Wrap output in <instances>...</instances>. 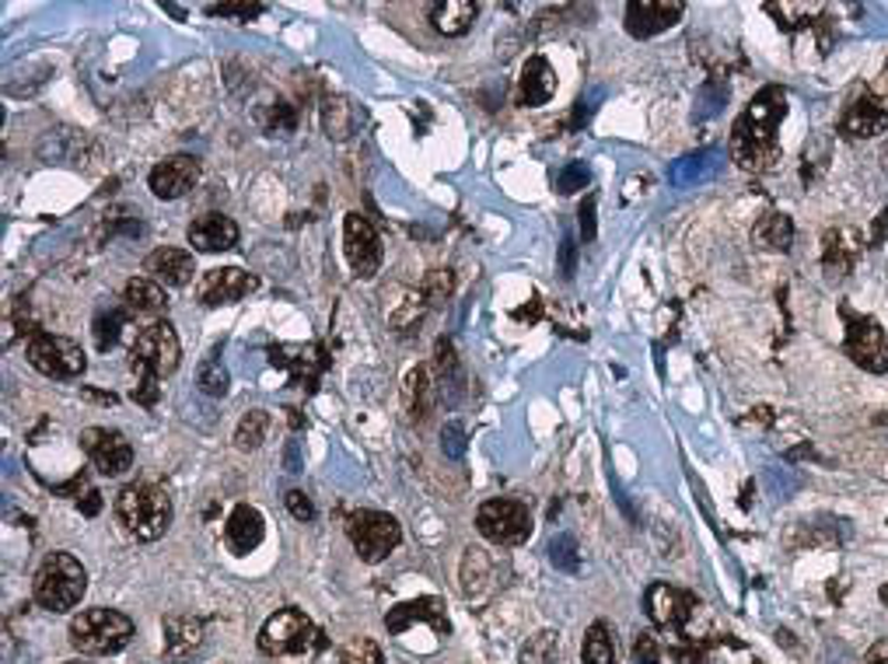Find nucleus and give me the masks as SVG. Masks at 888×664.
Wrapping results in <instances>:
<instances>
[{
  "label": "nucleus",
  "mask_w": 888,
  "mask_h": 664,
  "mask_svg": "<svg viewBox=\"0 0 888 664\" xmlns=\"http://www.w3.org/2000/svg\"><path fill=\"white\" fill-rule=\"evenodd\" d=\"M788 116V92L767 85L731 127V158L746 172H770L780 161V122Z\"/></svg>",
  "instance_id": "nucleus-1"
},
{
  "label": "nucleus",
  "mask_w": 888,
  "mask_h": 664,
  "mask_svg": "<svg viewBox=\"0 0 888 664\" xmlns=\"http://www.w3.org/2000/svg\"><path fill=\"white\" fill-rule=\"evenodd\" d=\"M259 651L274 664H312L322 651V633L301 609H277L259 630Z\"/></svg>",
  "instance_id": "nucleus-2"
},
{
  "label": "nucleus",
  "mask_w": 888,
  "mask_h": 664,
  "mask_svg": "<svg viewBox=\"0 0 888 664\" xmlns=\"http://www.w3.org/2000/svg\"><path fill=\"white\" fill-rule=\"evenodd\" d=\"M116 517L140 543H154L172 525V496L154 483H133L116 496Z\"/></svg>",
  "instance_id": "nucleus-3"
},
{
  "label": "nucleus",
  "mask_w": 888,
  "mask_h": 664,
  "mask_svg": "<svg viewBox=\"0 0 888 664\" xmlns=\"http://www.w3.org/2000/svg\"><path fill=\"white\" fill-rule=\"evenodd\" d=\"M35 601L50 612H71L88 591V574L71 553H50L35 574Z\"/></svg>",
  "instance_id": "nucleus-4"
},
{
  "label": "nucleus",
  "mask_w": 888,
  "mask_h": 664,
  "mask_svg": "<svg viewBox=\"0 0 888 664\" xmlns=\"http://www.w3.org/2000/svg\"><path fill=\"white\" fill-rule=\"evenodd\" d=\"M133 636V622L130 615H122L116 609H81L71 619V643L81 654L92 657H106L119 654Z\"/></svg>",
  "instance_id": "nucleus-5"
},
{
  "label": "nucleus",
  "mask_w": 888,
  "mask_h": 664,
  "mask_svg": "<svg viewBox=\"0 0 888 664\" xmlns=\"http://www.w3.org/2000/svg\"><path fill=\"white\" fill-rule=\"evenodd\" d=\"M179 357H182V346L169 322L143 325L130 346V367L140 375V382H161L164 375H172L179 367Z\"/></svg>",
  "instance_id": "nucleus-6"
},
{
  "label": "nucleus",
  "mask_w": 888,
  "mask_h": 664,
  "mask_svg": "<svg viewBox=\"0 0 888 664\" xmlns=\"http://www.w3.org/2000/svg\"><path fill=\"white\" fill-rule=\"evenodd\" d=\"M346 535L364 564H378L403 543V528L385 511H354L346 517Z\"/></svg>",
  "instance_id": "nucleus-7"
},
{
  "label": "nucleus",
  "mask_w": 888,
  "mask_h": 664,
  "mask_svg": "<svg viewBox=\"0 0 888 664\" xmlns=\"http://www.w3.org/2000/svg\"><path fill=\"white\" fill-rule=\"evenodd\" d=\"M846 319V340L843 350L857 367L871 371V375H885L888 371V332L878 325L871 315H857V311L843 308Z\"/></svg>",
  "instance_id": "nucleus-8"
},
{
  "label": "nucleus",
  "mask_w": 888,
  "mask_h": 664,
  "mask_svg": "<svg viewBox=\"0 0 888 664\" xmlns=\"http://www.w3.org/2000/svg\"><path fill=\"white\" fill-rule=\"evenodd\" d=\"M477 528L493 546H522L532 535V514L522 501L498 496V501H486L477 511Z\"/></svg>",
  "instance_id": "nucleus-9"
},
{
  "label": "nucleus",
  "mask_w": 888,
  "mask_h": 664,
  "mask_svg": "<svg viewBox=\"0 0 888 664\" xmlns=\"http://www.w3.org/2000/svg\"><path fill=\"white\" fill-rule=\"evenodd\" d=\"M29 364L35 371H43L46 378H81L85 375V350L67 336H53V332H35L29 340Z\"/></svg>",
  "instance_id": "nucleus-10"
},
{
  "label": "nucleus",
  "mask_w": 888,
  "mask_h": 664,
  "mask_svg": "<svg viewBox=\"0 0 888 664\" xmlns=\"http://www.w3.org/2000/svg\"><path fill=\"white\" fill-rule=\"evenodd\" d=\"M343 248H346V259L354 266V274L361 280H371L382 269V259H385V248H382V238L375 232V224L361 214H346L343 221Z\"/></svg>",
  "instance_id": "nucleus-11"
},
{
  "label": "nucleus",
  "mask_w": 888,
  "mask_h": 664,
  "mask_svg": "<svg viewBox=\"0 0 888 664\" xmlns=\"http://www.w3.org/2000/svg\"><path fill=\"white\" fill-rule=\"evenodd\" d=\"M81 448H85V454L101 475H122L133 465V448L119 430H109V427L81 430Z\"/></svg>",
  "instance_id": "nucleus-12"
},
{
  "label": "nucleus",
  "mask_w": 888,
  "mask_h": 664,
  "mask_svg": "<svg viewBox=\"0 0 888 664\" xmlns=\"http://www.w3.org/2000/svg\"><path fill=\"white\" fill-rule=\"evenodd\" d=\"M256 287H259V280L253 274H245V269H238V266H224V269L203 274V280L196 287V298L206 308H217V304H235L242 298H249Z\"/></svg>",
  "instance_id": "nucleus-13"
},
{
  "label": "nucleus",
  "mask_w": 888,
  "mask_h": 664,
  "mask_svg": "<svg viewBox=\"0 0 888 664\" xmlns=\"http://www.w3.org/2000/svg\"><path fill=\"white\" fill-rule=\"evenodd\" d=\"M683 0H633V4H627V32L633 39L661 35L683 18Z\"/></svg>",
  "instance_id": "nucleus-14"
},
{
  "label": "nucleus",
  "mask_w": 888,
  "mask_h": 664,
  "mask_svg": "<svg viewBox=\"0 0 888 664\" xmlns=\"http://www.w3.org/2000/svg\"><path fill=\"white\" fill-rule=\"evenodd\" d=\"M888 130V109L871 95V92H857L839 116V133L850 140H867Z\"/></svg>",
  "instance_id": "nucleus-15"
},
{
  "label": "nucleus",
  "mask_w": 888,
  "mask_h": 664,
  "mask_svg": "<svg viewBox=\"0 0 888 664\" xmlns=\"http://www.w3.org/2000/svg\"><path fill=\"white\" fill-rule=\"evenodd\" d=\"M693 609H696V598L686 595V591H678L672 585H651L648 588V615H651L654 626H661V630H675L678 633L689 622Z\"/></svg>",
  "instance_id": "nucleus-16"
},
{
  "label": "nucleus",
  "mask_w": 888,
  "mask_h": 664,
  "mask_svg": "<svg viewBox=\"0 0 888 664\" xmlns=\"http://www.w3.org/2000/svg\"><path fill=\"white\" fill-rule=\"evenodd\" d=\"M196 182H200V161L190 154H175V158H164L161 164H154L151 193L158 200H179V196L190 193Z\"/></svg>",
  "instance_id": "nucleus-17"
},
{
  "label": "nucleus",
  "mask_w": 888,
  "mask_h": 664,
  "mask_svg": "<svg viewBox=\"0 0 888 664\" xmlns=\"http://www.w3.org/2000/svg\"><path fill=\"white\" fill-rule=\"evenodd\" d=\"M413 622H430V630L438 633V636H448V615H445V601L441 598H417V601H403V606L396 609H388L385 615V626L388 633H406Z\"/></svg>",
  "instance_id": "nucleus-18"
},
{
  "label": "nucleus",
  "mask_w": 888,
  "mask_h": 664,
  "mask_svg": "<svg viewBox=\"0 0 888 664\" xmlns=\"http://www.w3.org/2000/svg\"><path fill=\"white\" fill-rule=\"evenodd\" d=\"M143 274H151L158 283L164 287H185L196 274V259L193 253H185V248H154V253L143 259Z\"/></svg>",
  "instance_id": "nucleus-19"
},
{
  "label": "nucleus",
  "mask_w": 888,
  "mask_h": 664,
  "mask_svg": "<svg viewBox=\"0 0 888 664\" xmlns=\"http://www.w3.org/2000/svg\"><path fill=\"white\" fill-rule=\"evenodd\" d=\"M190 245L196 253H228L238 245V224L224 214H203L190 224Z\"/></svg>",
  "instance_id": "nucleus-20"
},
{
  "label": "nucleus",
  "mask_w": 888,
  "mask_h": 664,
  "mask_svg": "<svg viewBox=\"0 0 888 664\" xmlns=\"http://www.w3.org/2000/svg\"><path fill=\"white\" fill-rule=\"evenodd\" d=\"M263 535H266V522L249 504H238L228 517V525H224V543H228L235 556H249L263 543Z\"/></svg>",
  "instance_id": "nucleus-21"
},
{
  "label": "nucleus",
  "mask_w": 888,
  "mask_h": 664,
  "mask_svg": "<svg viewBox=\"0 0 888 664\" xmlns=\"http://www.w3.org/2000/svg\"><path fill=\"white\" fill-rule=\"evenodd\" d=\"M203 647V622L193 615H169L164 619V657L182 664Z\"/></svg>",
  "instance_id": "nucleus-22"
},
{
  "label": "nucleus",
  "mask_w": 888,
  "mask_h": 664,
  "mask_svg": "<svg viewBox=\"0 0 888 664\" xmlns=\"http://www.w3.org/2000/svg\"><path fill=\"white\" fill-rule=\"evenodd\" d=\"M860 248H864V238L854 227H836V232H830L822 242V263L833 277H846L854 269Z\"/></svg>",
  "instance_id": "nucleus-23"
},
{
  "label": "nucleus",
  "mask_w": 888,
  "mask_h": 664,
  "mask_svg": "<svg viewBox=\"0 0 888 664\" xmlns=\"http://www.w3.org/2000/svg\"><path fill=\"white\" fill-rule=\"evenodd\" d=\"M122 308L140 319H161L169 311V298H164V287L158 280L133 277L127 290H122Z\"/></svg>",
  "instance_id": "nucleus-24"
},
{
  "label": "nucleus",
  "mask_w": 888,
  "mask_h": 664,
  "mask_svg": "<svg viewBox=\"0 0 888 664\" xmlns=\"http://www.w3.org/2000/svg\"><path fill=\"white\" fill-rule=\"evenodd\" d=\"M556 95V74L546 56H532L518 81V106H546Z\"/></svg>",
  "instance_id": "nucleus-25"
},
{
  "label": "nucleus",
  "mask_w": 888,
  "mask_h": 664,
  "mask_svg": "<svg viewBox=\"0 0 888 664\" xmlns=\"http://www.w3.org/2000/svg\"><path fill=\"white\" fill-rule=\"evenodd\" d=\"M477 14L480 8L472 0H441V4H430V25L441 35H466Z\"/></svg>",
  "instance_id": "nucleus-26"
},
{
  "label": "nucleus",
  "mask_w": 888,
  "mask_h": 664,
  "mask_svg": "<svg viewBox=\"0 0 888 664\" xmlns=\"http://www.w3.org/2000/svg\"><path fill=\"white\" fill-rule=\"evenodd\" d=\"M752 242L759 248H770V253H788L794 242V221L788 214H762L752 227Z\"/></svg>",
  "instance_id": "nucleus-27"
},
{
  "label": "nucleus",
  "mask_w": 888,
  "mask_h": 664,
  "mask_svg": "<svg viewBox=\"0 0 888 664\" xmlns=\"http://www.w3.org/2000/svg\"><path fill=\"white\" fill-rule=\"evenodd\" d=\"M295 357H287L283 346H274V364L287 367L298 385H315V375L322 371V350L319 346H291Z\"/></svg>",
  "instance_id": "nucleus-28"
},
{
  "label": "nucleus",
  "mask_w": 888,
  "mask_h": 664,
  "mask_svg": "<svg viewBox=\"0 0 888 664\" xmlns=\"http://www.w3.org/2000/svg\"><path fill=\"white\" fill-rule=\"evenodd\" d=\"M581 657L585 664H616L619 661V651H616V633L606 626V622H595L585 636V647H581Z\"/></svg>",
  "instance_id": "nucleus-29"
},
{
  "label": "nucleus",
  "mask_w": 888,
  "mask_h": 664,
  "mask_svg": "<svg viewBox=\"0 0 888 664\" xmlns=\"http://www.w3.org/2000/svg\"><path fill=\"white\" fill-rule=\"evenodd\" d=\"M767 11L777 18L780 22V29H788V32H794V29H809L815 18L825 11V4H798V0H780V4H767Z\"/></svg>",
  "instance_id": "nucleus-30"
},
{
  "label": "nucleus",
  "mask_w": 888,
  "mask_h": 664,
  "mask_svg": "<svg viewBox=\"0 0 888 664\" xmlns=\"http://www.w3.org/2000/svg\"><path fill=\"white\" fill-rule=\"evenodd\" d=\"M127 319H130L127 308H101L95 315V346L113 350L119 343V332L127 329Z\"/></svg>",
  "instance_id": "nucleus-31"
},
{
  "label": "nucleus",
  "mask_w": 888,
  "mask_h": 664,
  "mask_svg": "<svg viewBox=\"0 0 888 664\" xmlns=\"http://www.w3.org/2000/svg\"><path fill=\"white\" fill-rule=\"evenodd\" d=\"M266 427H270V417H266V409H249V413H245V417H242L238 430H235V445H238L242 451L259 448L263 438H266Z\"/></svg>",
  "instance_id": "nucleus-32"
},
{
  "label": "nucleus",
  "mask_w": 888,
  "mask_h": 664,
  "mask_svg": "<svg viewBox=\"0 0 888 664\" xmlns=\"http://www.w3.org/2000/svg\"><path fill=\"white\" fill-rule=\"evenodd\" d=\"M560 654V633L543 630L528 636L525 651H522V664H553V657Z\"/></svg>",
  "instance_id": "nucleus-33"
},
{
  "label": "nucleus",
  "mask_w": 888,
  "mask_h": 664,
  "mask_svg": "<svg viewBox=\"0 0 888 664\" xmlns=\"http://www.w3.org/2000/svg\"><path fill=\"white\" fill-rule=\"evenodd\" d=\"M196 385H200V392H206V396H224L228 385H232L228 367H224L217 357H206L200 364V371H196Z\"/></svg>",
  "instance_id": "nucleus-34"
},
{
  "label": "nucleus",
  "mask_w": 888,
  "mask_h": 664,
  "mask_svg": "<svg viewBox=\"0 0 888 664\" xmlns=\"http://www.w3.org/2000/svg\"><path fill=\"white\" fill-rule=\"evenodd\" d=\"M707 657H710V664H762L752 657V651H746L741 643H735L728 636L707 643Z\"/></svg>",
  "instance_id": "nucleus-35"
},
{
  "label": "nucleus",
  "mask_w": 888,
  "mask_h": 664,
  "mask_svg": "<svg viewBox=\"0 0 888 664\" xmlns=\"http://www.w3.org/2000/svg\"><path fill=\"white\" fill-rule=\"evenodd\" d=\"M336 664H382V647H378L375 640L357 636V640H350V643H346Z\"/></svg>",
  "instance_id": "nucleus-36"
},
{
  "label": "nucleus",
  "mask_w": 888,
  "mask_h": 664,
  "mask_svg": "<svg viewBox=\"0 0 888 664\" xmlns=\"http://www.w3.org/2000/svg\"><path fill=\"white\" fill-rule=\"evenodd\" d=\"M588 182H591V172H588V164H581V161H570L567 169L556 172V190H560L564 196L581 193Z\"/></svg>",
  "instance_id": "nucleus-37"
},
{
  "label": "nucleus",
  "mask_w": 888,
  "mask_h": 664,
  "mask_svg": "<svg viewBox=\"0 0 888 664\" xmlns=\"http://www.w3.org/2000/svg\"><path fill=\"white\" fill-rule=\"evenodd\" d=\"M549 556H553V564L574 574L577 570V546H574V538L570 535H560V538H553V546H549Z\"/></svg>",
  "instance_id": "nucleus-38"
},
{
  "label": "nucleus",
  "mask_w": 888,
  "mask_h": 664,
  "mask_svg": "<svg viewBox=\"0 0 888 664\" xmlns=\"http://www.w3.org/2000/svg\"><path fill=\"white\" fill-rule=\"evenodd\" d=\"M441 451L448 454V459H462L466 454V427L462 424H445L441 430Z\"/></svg>",
  "instance_id": "nucleus-39"
},
{
  "label": "nucleus",
  "mask_w": 888,
  "mask_h": 664,
  "mask_svg": "<svg viewBox=\"0 0 888 664\" xmlns=\"http://www.w3.org/2000/svg\"><path fill=\"white\" fill-rule=\"evenodd\" d=\"M633 661L636 664H657L661 661V643L654 633H636L633 640Z\"/></svg>",
  "instance_id": "nucleus-40"
},
{
  "label": "nucleus",
  "mask_w": 888,
  "mask_h": 664,
  "mask_svg": "<svg viewBox=\"0 0 888 664\" xmlns=\"http://www.w3.org/2000/svg\"><path fill=\"white\" fill-rule=\"evenodd\" d=\"M263 11H266L263 4H206V14H214V18H242V22H249V18H256Z\"/></svg>",
  "instance_id": "nucleus-41"
},
{
  "label": "nucleus",
  "mask_w": 888,
  "mask_h": 664,
  "mask_svg": "<svg viewBox=\"0 0 888 664\" xmlns=\"http://www.w3.org/2000/svg\"><path fill=\"white\" fill-rule=\"evenodd\" d=\"M672 657H675V664H710L707 643H675Z\"/></svg>",
  "instance_id": "nucleus-42"
},
{
  "label": "nucleus",
  "mask_w": 888,
  "mask_h": 664,
  "mask_svg": "<svg viewBox=\"0 0 888 664\" xmlns=\"http://www.w3.org/2000/svg\"><path fill=\"white\" fill-rule=\"evenodd\" d=\"M283 501H287V511H291V514L298 517V522H312V517H315L312 501H308V496H304L301 490H291V493L283 496Z\"/></svg>",
  "instance_id": "nucleus-43"
},
{
  "label": "nucleus",
  "mask_w": 888,
  "mask_h": 664,
  "mask_svg": "<svg viewBox=\"0 0 888 664\" xmlns=\"http://www.w3.org/2000/svg\"><path fill=\"white\" fill-rule=\"evenodd\" d=\"M581 235H585V242H591L595 238V196H588L585 203H581Z\"/></svg>",
  "instance_id": "nucleus-44"
},
{
  "label": "nucleus",
  "mask_w": 888,
  "mask_h": 664,
  "mask_svg": "<svg viewBox=\"0 0 888 664\" xmlns=\"http://www.w3.org/2000/svg\"><path fill=\"white\" fill-rule=\"evenodd\" d=\"M885 238H888V206L878 214V221H875V227H871V248H878Z\"/></svg>",
  "instance_id": "nucleus-45"
},
{
  "label": "nucleus",
  "mask_w": 888,
  "mask_h": 664,
  "mask_svg": "<svg viewBox=\"0 0 888 664\" xmlns=\"http://www.w3.org/2000/svg\"><path fill=\"white\" fill-rule=\"evenodd\" d=\"M560 256H564V277L570 280V277H574V259H577V245H574V238H564Z\"/></svg>",
  "instance_id": "nucleus-46"
},
{
  "label": "nucleus",
  "mask_w": 888,
  "mask_h": 664,
  "mask_svg": "<svg viewBox=\"0 0 888 664\" xmlns=\"http://www.w3.org/2000/svg\"><path fill=\"white\" fill-rule=\"evenodd\" d=\"M867 664H888V640H878L871 651H867Z\"/></svg>",
  "instance_id": "nucleus-47"
},
{
  "label": "nucleus",
  "mask_w": 888,
  "mask_h": 664,
  "mask_svg": "<svg viewBox=\"0 0 888 664\" xmlns=\"http://www.w3.org/2000/svg\"><path fill=\"white\" fill-rule=\"evenodd\" d=\"M98 507H101V493L98 490H88L85 501H81V511H85V514H98Z\"/></svg>",
  "instance_id": "nucleus-48"
},
{
  "label": "nucleus",
  "mask_w": 888,
  "mask_h": 664,
  "mask_svg": "<svg viewBox=\"0 0 888 664\" xmlns=\"http://www.w3.org/2000/svg\"><path fill=\"white\" fill-rule=\"evenodd\" d=\"M287 469H291V472H301V469H304L301 459H298V441L287 445Z\"/></svg>",
  "instance_id": "nucleus-49"
},
{
  "label": "nucleus",
  "mask_w": 888,
  "mask_h": 664,
  "mask_svg": "<svg viewBox=\"0 0 888 664\" xmlns=\"http://www.w3.org/2000/svg\"><path fill=\"white\" fill-rule=\"evenodd\" d=\"M164 11H169V14H175V18H179V22H182V18H185V8H175V4H164Z\"/></svg>",
  "instance_id": "nucleus-50"
},
{
  "label": "nucleus",
  "mask_w": 888,
  "mask_h": 664,
  "mask_svg": "<svg viewBox=\"0 0 888 664\" xmlns=\"http://www.w3.org/2000/svg\"><path fill=\"white\" fill-rule=\"evenodd\" d=\"M878 595H881V601H885V606H888V585H881V591H878Z\"/></svg>",
  "instance_id": "nucleus-51"
},
{
  "label": "nucleus",
  "mask_w": 888,
  "mask_h": 664,
  "mask_svg": "<svg viewBox=\"0 0 888 664\" xmlns=\"http://www.w3.org/2000/svg\"><path fill=\"white\" fill-rule=\"evenodd\" d=\"M67 664H81V661H67Z\"/></svg>",
  "instance_id": "nucleus-52"
}]
</instances>
